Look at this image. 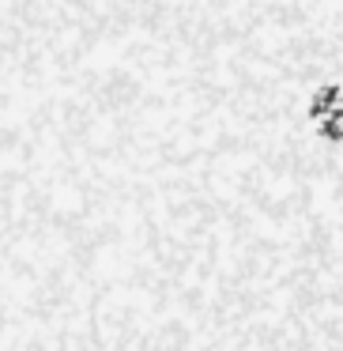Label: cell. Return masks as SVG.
<instances>
[{"mask_svg":"<svg viewBox=\"0 0 343 351\" xmlns=\"http://www.w3.org/2000/svg\"><path fill=\"white\" fill-rule=\"evenodd\" d=\"M302 132L317 144V152L343 155V72L320 76L298 99Z\"/></svg>","mask_w":343,"mask_h":351,"instance_id":"1","label":"cell"}]
</instances>
